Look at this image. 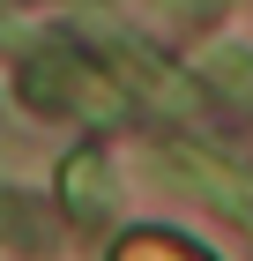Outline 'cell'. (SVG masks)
<instances>
[{
  "label": "cell",
  "mask_w": 253,
  "mask_h": 261,
  "mask_svg": "<svg viewBox=\"0 0 253 261\" xmlns=\"http://www.w3.org/2000/svg\"><path fill=\"white\" fill-rule=\"evenodd\" d=\"M22 105L30 112H82V120H134V97L112 82V67L82 60L67 45H45L22 60Z\"/></svg>",
  "instance_id": "obj_1"
},
{
  "label": "cell",
  "mask_w": 253,
  "mask_h": 261,
  "mask_svg": "<svg viewBox=\"0 0 253 261\" xmlns=\"http://www.w3.org/2000/svg\"><path fill=\"white\" fill-rule=\"evenodd\" d=\"M112 82L127 90V97L156 105L164 120H201V112H209V97H201V82L186 75V67L156 60L149 45H127V38H112Z\"/></svg>",
  "instance_id": "obj_2"
},
{
  "label": "cell",
  "mask_w": 253,
  "mask_h": 261,
  "mask_svg": "<svg viewBox=\"0 0 253 261\" xmlns=\"http://www.w3.org/2000/svg\"><path fill=\"white\" fill-rule=\"evenodd\" d=\"M164 164H172L179 179H186L201 201H209V209H223V217H231L238 231L253 239V179L238 172V164L209 157V149H194V142H172V149H164Z\"/></svg>",
  "instance_id": "obj_3"
},
{
  "label": "cell",
  "mask_w": 253,
  "mask_h": 261,
  "mask_svg": "<svg viewBox=\"0 0 253 261\" xmlns=\"http://www.w3.org/2000/svg\"><path fill=\"white\" fill-rule=\"evenodd\" d=\"M60 201H67V217H75V224H90V231H97V224L112 217V201H119L112 164H104L97 149H75V157L60 164Z\"/></svg>",
  "instance_id": "obj_4"
},
{
  "label": "cell",
  "mask_w": 253,
  "mask_h": 261,
  "mask_svg": "<svg viewBox=\"0 0 253 261\" xmlns=\"http://www.w3.org/2000/svg\"><path fill=\"white\" fill-rule=\"evenodd\" d=\"M209 82L223 90V97L253 105V45H216L209 53Z\"/></svg>",
  "instance_id": "obj_5"
},
{
  "label": "cell",
  "mask_w": 253,
  "mask_h": 261,
  "mask_svg": "<svg viewBox=\"0 0 253 261\" xmlns=\"http://www.w3.org/2000/svg\"><path fill=\"white\" fill-rule=\"evenodd\" d=\"M0 239L15 246V254H52V231H45L38 217H30V201L0 194Z\"/></svg>",
  "instance_id": "obj_6"
},
{
  "label": "cell",
  "mask_w": 253,
  "mask_h": 261,
  "mask_svg": "<svg viewBox=\"0 0 253 261\" xmlns=\"http://www.w3.org/2000/svg\"><path fill=\"white\" fill-rule=\"evenodd\" d=\"M119 261H201L186 239H164V231H134V239L119 246Z\"/></svg>",
  "instance_id": "obj_7"
}]
</instances>
